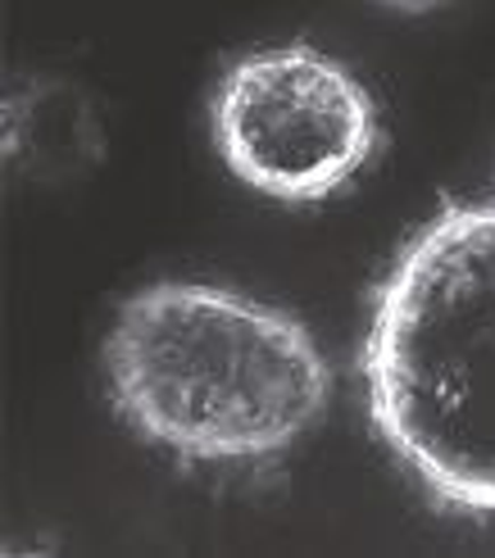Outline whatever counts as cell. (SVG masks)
<instances>
[{
    "instance_id": "1",
    "label": "cell",
    "mask_w": 495,
    "mask_h": 558,
    "mask_svg": "<svg viewBox=\"0 0 495 558\" xmlns=\"http://www.w3.org/2000/svg\"><path fill=\"white\" fill-rule=\"evenodd\" d=\"M105 373L128 427L191 463L282 454L333 386L291 314L205 282H159L123 300Z\"/></svg>"
},
{
    "instance_id": "2",
    "label": "cell",
    "mask_w": 495,
    "mask_h": 558,
    "mask_svg": "<svg viewBox=\"0 0 495 558\" xmlns=\"http://www.w3.org/2000/svg\"><path fill=\"white\" fill-rule=\"evenodd\" d=\"M364 386L373 427L436 499L495 513V209L455 205L400 250Z\"/></svg>"
},
{
    "instance_id": "3",
    "label": "cell",
    "mask_w": 495,
    "mask_h": 558,
    "mask_svg": "<svg viewBox=\"0 0 495 558\" xmlns=\"http://www.w3.org/2000/svg\"><path fill=\"white\" fill-rule=\"evenodd\" d=\"M214 142L245 186L310 205L364 169L377 146V114L364 82L333 54L278 46L228 69L214 96Z\"/></svg>"
}]
</instances>
